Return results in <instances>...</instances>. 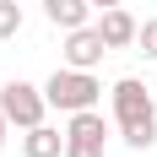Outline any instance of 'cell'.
<instances>
[{"instance_id":"cell-1","label":"cell","mask_w":157,"mask_h":157,"mask_svg":"<svg viewBox=\"0 0 157 157\" xmlns=\"http://www.w3.org/2000/svg\"><path fill=\"white\" fill-rule=\"evenodd\" d=\"M109 103H114V125H119L125 146L152 152V146H157V103H152V87L136 81V76H119L109 87Z\"/></svg>"},{"instance_id":"cell-2","label":"cell","mask_w":157,"mask_h":157,"mask_svg":"<svg viewBox=\"0 0 157 157\" xmlns=\"http://www.w3.org/2000/svg\"><path fill=\"white\" fill-rule=\"evenodd\" d=\"M44 98H49V109H60V114H76V109H98V98H103V81H98L92 71L60 65V71H54V76L44 81Z\"/></svg>"},{"instance_id":"cell-3","label":"cell","mask_w":157,"mask_h":157,"mask_svg":"<svg viewBox=\"0 0 157 157\" xmlns=\"http://www.w3.org/2000/svg\"><path fill=\"white\" fill-rule=\"evenodd\" d=\"M0 114H6L16 130H33V125H44L49 98H44V87H33V81H6V87H0Z\"/></svg>"},{"instance_id":"cell-4","label":"cell","mask_w":157,"mask_h":157,"mask_svg":"<svg viewBox=\"0 0 157 157\" xmlns=\"http://www.w3.org/2000/svg\"><path fill=\"white\" fill-rule=\"evenodd\" d=\"M65 65H76V71H98L103 65V54H109V44H103V33H98V22H87V27H71L65 33Z\"/></svg>"},{"instance_id":"cell-5","label":"cell","mask_w":157,"mask_h":157,"mask_svg":"<svg viewBox=\"0 0 157 157\" xmlns=\"http://www.w3.org/2000/svg\"><path fill=\"white\" fill-rule=\"evenodd\" d=\"M136 27H141V22H136L125 6H109V11L98 16V33H103L109 49H130V44H136Z\"/></svg>"},{"instance_id":"cell-6","label":"cell","mask_w":157,"mask_h":157,"mask_svg":"<svg viewBox=\"0 0 157 157\" xmlns=\"http://www.w3.org/2000/svg\"><path fill=\"white\" fill-rule=\"evenodd\" d=\"M92 0H44V16L49 22H54V27L60 33H71V27H87V22H92Z\"/></svg>"},{"instance_id":"cell-7","label":"cell","mask_w":157,"mask_h":157,"mask_svg":"<svg viewBox=\"0 0 157 157\" xmlns=\"http://www.w3.org/2000/svg\"><path fill=\"white\" fill-rule=\"evenodd\" d=\"M109 125H103V114L98 109H76L71 114V125H65V141H87V146H103Z\"/></svg>"},{"instance_id":"cell-8","label":"cell","mask_w":157,"mask_h":157,"mask_svg":"<svg viewBox=\"0 0 157 157\" xmlns=\"http://www.w3.org/2000/svg\"><path fill=\"white\" fill-rule=\"evenodd\" d=\"M22 157H65V136L49 125H33L22 130Z\"/></svg>"},{"instance_id":"cell-9","label":"cell","mask_w":157,"mask_h":157,"mask_svg":"<svg viewBox=\"0 0 157 157\" xmlns=\"http://www.w3.org/2000/svg\"><path fill=\"white\" fill-rule=\"evenodd\" d=\"M16 33H22V6L16 0H0V44L16 38Z\"/></svg>"},{"instance_id":"cell-10","label":"cell","mask_w":157,"mask_h":157,"mask_svg":"<svg viewBox=\"0 0 157 157\" xmlns=\"http://www.w3.org/2000/svg\"><path fill=\"white\" fill-rule=\"evenodd\" d=\"M136 49H141L146 60H157V16H152V22H141V27H136Z\"/></svg>"},{"instance_id":"cell-11","label":"cell","mask_w":157,"mask_h":157,"mask_svg":"<svg viewBox=\"0 0 157 157\" xmlns=\"http://www.w3.org/2000/svg\"><path fill=\"white\" fill-rule=\"evenodd\" d=\"M65 157H103V146H87V141H65Z\"/></svg>"},{"instance_id":"cell-12","label":"cell","mask_w":157,"mask_h":157,"mask_svg":"<svg viewBox=\"0 0 157 157\" xmlns=\"http://www.w3.org/2000/svg\"><path fill=\"white\" fill-rule=\"evenodd\" d=\"M6 136H11V119L0 114V152H6Z\"/></svg>"},{"instance_id":"cell-13","label":"cell","mask_w":157,"mask_h":157,"mask_svg":"<svg viewBox=\"0 0 157 157\" xmlns=\"http://www.w3.org/2000/svg\"><path fill=\"white\" fill-rule=\"evenodd\" d=\"M92 6H98V11H109V6H125V0H92Z\"/></svg>"},{"instance_id":"cell-14","label":"cell","mask_w":157,"mask_h":157,"mask_svg":"<svg viewBox=\"0 0 157 157\" xmlns=\"http://www.w3.org/2000/svg\"><path fill=\"white\" fill-rule=\"evenodd\" d=\"M152 92H157V76H152Z\"/></svg>"}]
</instances>
